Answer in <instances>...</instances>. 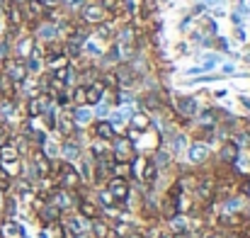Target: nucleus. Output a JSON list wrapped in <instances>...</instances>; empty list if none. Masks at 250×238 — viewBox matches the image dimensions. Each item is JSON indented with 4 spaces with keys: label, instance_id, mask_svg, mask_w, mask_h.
Here are the masks:
<instances>
[{
    "label": "nucleus",
    "instance_id": "obj_16",
    "mask_svg": "<svg viewBox=\"0 0 250 238\" xmlns=\"http://www.w3.org/2000/svg\"><path fill=\"white\" fill-rule=\"evenodd\" d=\"M37 34H39L42 39H46V42H49V39H54V37H56V27H54V24H49V22H44V24H39Z\"/></svg>",
    "mask_w": 250,
    "mask_h": 238
},
{
    "label": "nucleus",
    "instance_id": "obj_10",
    "mask_svg": "<svg viewBox=\"0 0 250 238\" xmlns=\"http://www.w3.org/2000/svg\"><path fill=\"white\" fill-rule=\"evenodd\" d=\"M61 153H63V158L66 160H76L78 156H81V149H78V144H76V141L66 139V141H63V146H61Z\"/></svg>",
    "mask_w": 250,
    "mask_h": 238
},
{
    "label": "nucleus",
    "instance_id": "obj_1",
    "mask_svg": "<svg viewBox=\"0 0 250 238\" xmlns=\"http://www.w3.org/2000/svg\"><path fill=\"white\" fill-rule=\"evenodd\" d=\"M107 192H109V197L117 202V204H126L129 202V180H124V177H112L109 180V185H107Z\"/></svg>",
    "mask_w": 250,
    "mask_h": 238
},
{
    "label": "nucleus",
    "instance_id": "obj_23",
    "mask_svg": "<svg viewBox=\"0 0 250 238\" xmlns=\"http://www.w3.org/2000/svg\"><path fill=\"white\" fill-rule=\"evenodd\" d=\"M66 2H68V5L73 7V5H81V2H85V0H66Z\"/></svg>",
    "mask_w": 250,
    "mask_h": 238
},
{
    "label": "nucleus",
    "instance_id": "obj_20",
    "mask_svg": "<svg viewBox=\"0 0 250 238\" xmlns=\"http://www.w3.org/2000/svg\"><path fill=\"white\" fill-rule=\"evenodd\" d=\"M119 42H134V29L131 27H124L119 32Z\"/></svg>",
    "mask_w": 250,
    "mask_h": 238
},
{
    "label": "nucleus",
    "instance_id": "obj_12",
    "mask_svg": "<svg viewBox=\"0 0 250 238\" xmlns=\"http://www.w3.org/2000/svg\"><path fill=\"white\" fill-rule=\"evenodd\" d=\"M177 107H180V112H182L185 117H192V114L197 112V102H194V97H180V100H177Z\"/></svg>",
    "mask_w": 250,
    "mask_h": 238
},
{
    "label": "nucleus",
    "instance_id": "obj_9",
    "mask_svg": "<svg viewBox=\"0 0 250 238\" xmlns=\"http://www.w3.org/2000/svg\"><path fill=\"white\" fill-rule=\"evenodd\" d=\"M141 177H144V182H148V185H153V182H156V177H158V168L153 165V160H144Z\"/></svg>",
    "mask_w": 250,
    "mask_h": 238
},
{
    "label": "nucleus",
    "instance_id": "obj_7",
    "mask_svg": "<svg viewBox=\"0 0 250 238\" xmlns=\"http://www.w3.org/2000/svg\"><path fill=\"white\" fill-rule=\"evenodd\" d=\"M95 134H97V139H102V141H112V139H114V127H112L109 122H97V124H95Z\"/></svg>",
    "mask_w": 250,
    "mask_h": 238
},
{
    "label": "nucleus",
    "instance_id": "obj_2",
    "mask_svg": "<svg viewBox=\"0 0 250 238\" xmlns=\"http://www.w3.org/2000/svg\"><path fill=\"white\" fill-rule=\"evenodd\" d=\"M5 76L12 80L15 85H17V83H24V80H27V66H24V61H20V59L7 61V66H5Z\"/></svg>",
    "mask_w": 250,
    "mask_h": 238
},
{
    "label": "nucleus",
    "instance_id": "obj_22",
    "mask_svg": "<svg viewBox=\"0 0 250 238\" xmlns=\"http://www.w3.org/2000/svg\"><path fill=\"white\" fill-rule=\"evenodd\" d=\"M7 59V44H0V61Z\"/></svg>",
    "mask_w": 250,
    "mask_h": 238
},
{
    "label": "nucleus",
    "instance_id": "obj_19",
    "mask_svg": "<svg viewBox=\"0 0 250 238\" xmlns=\"http://www.w3.org/2000/svg\"><path fill=\"white\" fill-rule=\"evenodd\" d=\"M153 165H156L158 170H161V168H167V165H170V153L158 149V151H156V158H153Z\"/></svg>",
    "mask_w": 250,
    "mask_h": 238
},
{
    "label": "nucleus",
    "instance_id": "obj_11",
    "mask_svg": "<svg viewBox=\"0 0 250 238\" xmlns=\"http://www.w3.org/2000/svg\"><path fill=\"white\" fill-rule=\"evenodd\" d=\"M20 234H22V231H20V226H17L15 221H10V219L2 221V226H0V238H17Z\"/></svg>",
    "mask_w": 250,
    "mask_h": 238
},
{
    "label": "nucleus",
    "instance_id": "obj_17",
    "mask_svg": "<svg viewBox=\"0 0 250 238\" xmlns=\"http://www.w3.org/2000/svg\"><path fill=\"white\" fill-rule=\"evenodd\" d=\"M22 12H20V7L17 5H10L7 7V20H10V24L12 27H20V22H22V17H20Z\"/></svg>",
    "mask_w": 250,
    "mask_h": 238
},
{
    "label": "nucleus",
    "instance_id": "obj_14",
    "mask_svg": "<svg viewBox=\"0 0 250 238\" xmlns=\"http://www.w3.org/2000/svg\"><path fill=\"white\" fill-rule=\"evenodd\" d=\"M148 114H144V112H139V114H134L131 117V127H134V131H148Z\"/></svg>",
    "mask_w": 250,
    "mask_h": 238
},
{
    "label": "nucleus",
    "instance_id": "obj_13",
    "mask_svg": "<svg viewBox=\"0 0 250 238\" xmlns=\"http://www.w3.org/2000/svg\"><path fill=\"white\" fill-rule=\"evenodd\" d=\"M221 160L236 163V160H238V146H236V144H224V146H221Z\"/></svg>",
    "mask_w": 250,
    "mask_h": 238
},
{
    "label": "nucleus",
    "instance_id": "obj_8",
    "mask_svg": "<svg viewBox=\"0 0 250 238\" xmlns=\"http://www.w3.org/2000/svg\"><path fill=\"white\" fill-rule=\"evenodd\" d=\"M207 156H209L207 144H192V149H189V160L192 163H204Z\"/></svg>",
    "mask_w": 250,
    "mask_h": 238
},
{
    "label": "nucleus",
    "instance_id": "obj_6",
    "mask_svg": "<svg viewBox=\"0 0 250 238\" xmlns=\"http://www.w3.org/2000/svg\"><path fill=\"white\" fill-rule=\"evenodd\" d=\"M24 12L32 20H42V17H46V5L42 0H27L24 2Z\"/></svg>",
    "mask_w": 250,
    "mask_h": 238
},
{
    "label": "nucleus",
    "instance_id": "obj_5",
    "mask_svg": "<svg viewBox=\"0 0 250 238\" xmlns=\"http://www.w3.org/2000/svg\"><path fill=\"white\" fill-rule=\"evenodd\" d=\"M85 92H87V105H97L104 95V83L102 80H95L90 85H85Z\"/></svg>",
    "mask_w": 250,
    "mask_h": 238
},
{
    "label": "nucleus",
    "instance_id": "obj_25",
    "mask_svg": "<svg viewBox=\"0 0 250 238\" xmlns=\"http://www.w3.org/2000/svg\"><path fill=\"white\" fill-rule=\"evenodd\" d=\"M204 2H209V5H219L221 0H204Z\"/></svg>",
    "mask_w": 250,
    "mask_h": 238
},
{
    "label": "nucleus",
    "instance_id": "obj_3",
    "mask_svg": "<svg viewBox=\"0 0 250 238\" xmlns=\"http://www.w3.org/2000/svg\"><path fill=\"white\" fill-rule=\"evenodd\" d=\"M104 17H107V10L102 7V2H90V5H85L83 20L87 24H102Z\"/></svg>",
    "mask_w": 250,
    "mask_h": 238
},
{
    "label": "nucleus",
    "instance_id": "obj_15",
    "mask_svg": "<svg viewBox=\"0 0 250 238\" xmlns=\"http://www.w3.org/2000/svg\"><path fill=\"white\" fill-rule=\"evenodd\" d=\"M71 102L76 107H85L87 105V92H85V85H78L73 92H71Z\"/></svg>",
    "mask_w": 250,
    "mask_h": 238
},
{
    "label": "nucleus",
    "instance_id": "obj_4",
    "mask_svg": "<svg viewBox=\"0 0 250 238\" xmlns=\"http://www.w3.org/2000/svg\"><path fill=\"white\" fill-rule=\"evenodd\" d=\"M32 51H34V39H32V34H29V37H22V39L15 44V54H17L15 59H20V61L29 59Z\"/></svg>",
    "mask_w": 250,
    "mask_h": 238
},
{
    "label": "nucleus",
    "instance_id": "obj_18",
    "mask_svg": "<svg viewBox=\"0 0 250 238\" xmlns=\"http://www.w3.org/2000/svg\"><path fill=\"white\" fill-rule=\"evenodd\" d=\"M56 127L61 129V134L63 136H68V134H73V119L66 114V117H61V122H56Z\"/></svg>",
    "mask_w": 250,
    "mask_h": 238
},
{
    "label": "nucleus",
    "instance_id": "obj_21",
    "mask_svg": "<svg viewBox=\"0 0 250 238\" xmlns=\"http://www.w3.org/2000/svg\"><path fill=\"white\" fill-rule=\"evenodd\" d=\"M73 119H76V122H87V119H90V112H85V109H76V112H73Z\"/></svg>",
    "mask_w": 250,
    "mask_h": 238
},
{
    "label": "nucleus",
    "instance_id": "obj_24",
    "mask_svg": "<svg viewBox=\"0 0 250 238\" xmlns=\"http://www.w3.org/2000/svg\"><path fill=\"white\" fill-rule=\"evenodd\" d=\"M42 2H44V5H56L59 0H42Z\"/></svg>",
    "mask_w": 250,
    "mask_h": 238
}]
</instances>
